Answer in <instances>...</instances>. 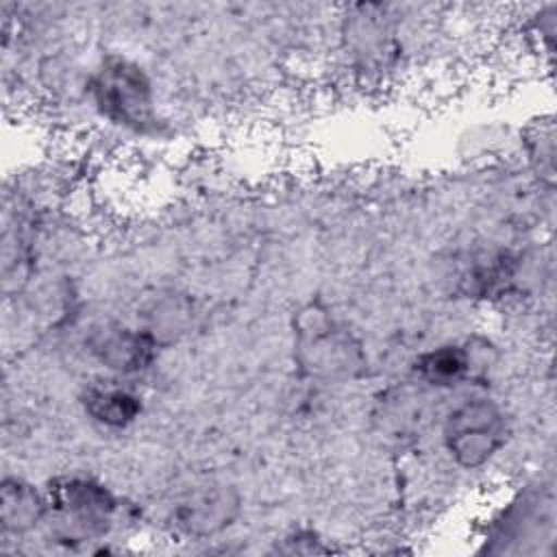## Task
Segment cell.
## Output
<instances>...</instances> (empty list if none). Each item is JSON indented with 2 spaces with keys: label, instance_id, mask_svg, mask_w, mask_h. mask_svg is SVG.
<instances>
[{
  "label": "cell",
  "instance_id": "obj_1",
  "mask_svg": "<svg viewBox=\"0 0 557 557\" xmlns=\"http://www.w3.org/2000/svg\"><path fill=\"white\" fill-rule=\"evenodd\" d=\"M102 111L124 124H144L150 120V85L144 74L124 61L109 63L94 85Z\"/></svg>",
  "mask_w": 557,
  "mask_h": 557
},
{
  "label": "cell",
  "instance_id": "obj_3",
  "mask_svg": "<svg viewBox=\"0 0 557 557\" xmlns=\"http://www.w3.org/2000/svg\"><path fill=\"white\" fill-rule=\"evenodd\" d=\"M422 372L435 383H450L459 379L466 370V357L459 350L453 348H440L431 355L424 357L422 361Z\"/></svg>",
  "mask_w": 557,
  "mask_h": 557
},
{
  "label": "cell",
  "instance_id": "obj_2",
  "mask_svg": "<svg viewBox=\"0 0 557 557\" xmlns=\"http://www.w3.org/2000/svg\"><path fill=\"white\" fill-rule=\"evenodd\" d=\"M139 409H141L139 398L124 387H115V385L94 387L87 396V411L96 420L109 426H124L133 422Z\"/></svg>",
  "mask_w": 557,
  "mask_h": 557
}]
</instances>
